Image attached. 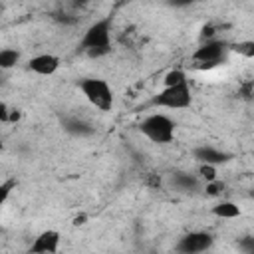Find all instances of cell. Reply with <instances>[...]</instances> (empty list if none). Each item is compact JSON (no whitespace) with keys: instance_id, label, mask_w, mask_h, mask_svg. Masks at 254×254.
Wrapping results in <instances>:
<instances>
[{"instance_id":"obj_1","label":"cell","mask_w":254,"mask_h":254,"mask_svg":"<svg viewBox=\"0 0 254 254\" xmlns=\"http://www.w3.org/2000/svg\"><path fill=\"white\" fill-rule=\"evenodd\" d=\"M111 24H113V18L105 16L95 20L83 32L79 46L89 58H99L111 52Z\"/></svg>"},{"instance_id":"obj_2","label":"cell","mask_w":254,"mask_h":254,"mask_svg":"<svg viewBox=\"0 0 254 254\" xmlns=\"http://www.w3.org/2000/svg\"><path fill=\"white\" fill-rule=\"evenodd\" d=\"M81 95L99 111H111L113 105H115V93H113V87L109 85L107 79L103 77H83L79 79L77 83Z\"/></svg>"},{"instance_id":"obj_3","label":"cell","mask_w":254,"mask_h":254,"mask_svg":"<svg viewBox=\"0 0 254 254\" xmlns=\"http://www.w3.org/2000/svg\"><path fill=\"white\" fill-rule=\"evenodd\" d=\"M175 129H177L175 121L165 113H151L143 117V121L139 123V133L157 145L171 143L175 139Z\"/></svg>"},{"instance_id":"obj_4","label":"cell","mask_w":254,"mask_h":254,"mask_svg":"<svg viewBox=\"0 0 254 254\" xmlns=\"http://www.w3.org/2000/svg\"><path fill=\"white\" fill-rule=\"evenodd\" d=\"M192 105V91L189 81L163 87L149 99V107H165V109H187Z\"/></svg>"},{"instance_id":"obj_5","label":"cell","mask_w":254,"mask_h":254,"mask_svg":"<svg viewBox=\"0 0 254 254\" xmlns=\"http://www.w3.org/2000/svg\"><path fill=\"white\" fill-rule=\"evenodd\" d=\"M228 54V44L222 40H206L202 42L194 52H192V60L198 64V69H210L216 67L218 64H222L226 60Z\"/></svg>"},{"instance_id":"obj_6","label":"cell","mask_w":254,"mask_h":254,"mask_svg":"<svg viewBox=\"0 0 254 254\" xmlns=\"http://www.w3.org/2000/svg\"><path fill=\"white\" fill-rule=\"evenodd\" d=\"M212 244H214V236L210 232L194 230L179 238V242L175 244V252L177 254H204L212 248Z\"/></svg>"},{"instance_id":"obj_7","label":"cell","mask_w":254,"mask_h":254,"mask_svg":"<svg viewBox=\"0 0 254 254\" xmlns=\"http://www.w3.org/2000/svg\"><path fill=\"white\" fill-rule=\"evenodd\" d=\"M192 157L198 161V165H212V167H218V165H224L232 159L230 153L218 149V147H212V145H198L192 149Z\"/></svg>"},{"instance_id":"obj_8","label":"cell","mask_w":254,"mask_h":254,"mask_svg":"<svg viewBox=\"0 0 254 254\" xmlns=\"http://www.w3.org/2000/svg\"><path fill=\"white\" fill-rule=\"evenodd\" d=\"M60 242H62V236L58 230H44L40 232L32 246H30V254H56L60 250Z\"/></svg>"},{"instance_id":"obj_9","label":"cell","mask_w":254,"mask_h":254,"mask_svg":"<svg viewBox=\"0 0 254 254\" xmlns=\"http://www.w3.org/2000/svg\"><path fill=\"white\" fill-rule=\"evenodd\" d=\"M28 69L36 75H54L60 69V58L54 54H38L28 60Z\"/></svg>"},{"instance_id":"obj_10","label":"cell","mask_w":254,"mask_h":254,"mask_svg":"<svg viewBox=\"0 0 254 254\" xmlns=\"http://www.w3.org/2000/svg\"><path fill=\"white\" fill-rule=\"evenodd\" d=\"M210 214H214L216 218H224V220H232V218H238L242 214L240 206L232 200H220L216 202L212 208H210Z\"/></svg>"},{"instance_id":"obj_11","label":"cell","mask_w":254,"mask_h":254,"mask_svg":"<svg viewBox=\"0 0 254 254\" xmlns=\"http://www.w3.org/2000/svg\"><path fill=\"white\" fill-rule=\"evenodd\" d=\"M171 183H173L175 190H179V192H192L198 189V179L189 173H175Z\"/></svg>"},{"instance_id":"obj_12","label":"cell","mask_w":254,"mask_h":254,"mask_svg":"<svg viewBox=\"0 0 254 254\" xmlns=\"http://www.w3.org/2000/svg\"><path fill=\"white\" fill-rule=\"evenodd\" d=\"M64 129L69 133V135H75V137H85V135H91L93 133V127L83 121V119H77V117H69L64 121Z\"/></svg>"},{"instance_id":"obj_13","label":"cell","mask_w":254,"mask_h":254,"mask_svg":"<svg viewBox=\"0 0 254 254\" xmlns=\"http://www.w3.org/2000/svg\"><path fill=\"white\" fill-rule=\"evenodd\" d=\"M20 50L16 48H2L0 50V71H8L12 67H16L20 64Z\"/></svg>"},{"instance_id":"obj_14","label":"cell","mask_w":254,"mask_h":254,"mask_svg":"<svg viewBox=\"0 0 254 254\" xmlns=\"http://www.w3.org/2000/svg\"><path fill=\"white\" fill-rule=\"evenodd\" d=\"M185 81H189L187 79V73L183 69H179V67L169 69L163 75V87H173V85H179V83H185Z\"/></svg>"},{"instance_id":"obj_15","label":"cell","mask_w":254,"mask_h":254,"mask_svg":"<svg viewBox=\"0 0 254 254\" xmlns=\"http://www.w3.org/2000/svg\"><path fill=\"white\" fill-rule=\"evenodd\" d=\"M228 50H234L238 54H242L244 58H254V42L252 40H244V42H238V44H228Z\"/></svg>"},{"instance_id":"obj_16","label":"cell","mask_w":254,"mask_h":254,"mask_svg":"<svg viewBox=\"0 0 254 254\" xmlns=\"http://www.w3.org/2000/svg\"><path fill=\"white\" fill-rule=\"evenodd\" d=\"M198 177L206 183H212V181L218 179V171L212 165H198Z\"/></svg>"},{"instance_id":"obj_17","label":"cell","mask_w":254,"mask_h":254,"mask_svg":"<svg viewBox=\"0 0 254 254\" xmlns=\"http://www.w3.org/2000/svg\"><path fill=\"white\" fill-rule=\"evenodd\" d=\"M14 187H16V181H14V179H8V181L0 183V212H2V206H4V202L8 200L10 192L14 190Z\"/></svg>"},{"instance_id":"obj_18","label":"cell","mask_w":254,"mask_h":254,"mask_svg":"<svg viewBox=\"0 0 254 254\" xmlns=\"http://www.w3.org/2000/svg\"><path fill=\"white\" fill-rule=\"evenodd\" d=\"M222 190H224V185H222L218 179L212 181V183H206V194H208V196H218Z\"/></svg>"},{"instance_id":"obj_19","label":"cell","mask_w":254,"mask_h":254,"mask_svg":"<svg viewBox=\"0 0 254 254\" xmlns=\"http://www.w3.org/2000/svg\"><path fill=\"white\" fill-rule=\"evenodd\" d=\"M238 246H240V250H242L244 254H254V238H252V236H244V238L238 242Z\"/></svg>"},{"instance_id":"obj_20","label":"cell","mask_w":254,"mask_h":254,"mask_svg":"<svg viewBox=\"0 0 254 254\" xmlns=\"http://www.w3.org/2000/svg\"><path fill=\"white\" fill-rule=\"evenodd\" d=\"M10 107L4 103V101H0V123H8L10 121Z\"/></svg>"},{"instance_id":"obj_21","label":"cell","mask_w":254,"mask_h":254,"mask_svg":"<svg viewBox=\"0 0 254 254\" xmlns=\"http://www.w3.org/2000/svg\"><path fill=\"white\" fill-rule=\"evenodd\" d=\"M202 40H214V28L212 26H204L202 28Z\"/></svg>"},{"instance_id":"obj_22","label":"cell","mask_w":254,"mask_h":254,"mask_svg":"<svg viewBox=\"0 0 254 254\" xmlns=\"http://www.w3.org/2000/svg\"><path fill=\"white\" fill-rule=\"evenodd\" d=\"M83 220H85V216H77V218L73 220V224H77V226H79V224H83Z\"/></svg>"},{"instance_id":"obj_23","label":"cell","mask_w":254,"mask_h":254,"mask_svg":"<svg viewBox=\"0 0 254 254\" xmlns=\"http://www.w3.org/2000/svg\"><path fill=\"white\" fill-rule=\"evenodd\" d=\"M0 83H2V71H0Z\"/></svg>"},{"instance_id":"obj_24","label":"cell","mask_w":254,"mask_h":254,"mask_svg":"<svg viewBox=\"0 0 254 254\" xmlns=\"http://www.w3.org/2000/svg\"><path fill=\"white\" fill-rule=\"evenodd\" d=\"M0 149H2V141H0Z\"/></svg>"}]
</instances>
